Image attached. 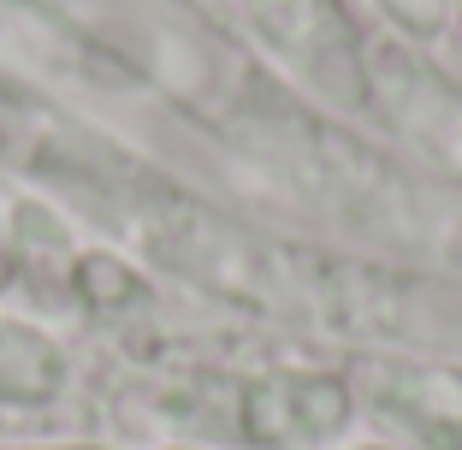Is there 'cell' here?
Masks as SVG:
<instances>
[{
  "label": "cell",
  "mask_w": 462,
  "mask_h": 450,
  "mask_svg": "<svg viewBox=\"0 0 462 450\" xmlns=\"http://www.w3.org/2000/svg\"><path fill=\"white\" fill-rule=\"evenodd\" d=\"M356 397H367V409L385 415L409 445L462 450V368L457 362L374 355Z\"/></svg>",
  "instance_id": "cell-5"
},
{
  "label": "cell",
  "mask_w": 462,
  "mask_h": 450,
  "mask_svg": "<svg viewBox=\"0 0 462 450\" xmlns=\"http://www.w3.org/2000/svg\"><path fill=\"white\" fill-rule=\"evenodd\" d=\"M457 24H462V0H457Z\"/></svg>",
  "instance_id": "cell-12"
},
{
  "label": "cell",
  "mask_w": 462,
  "mask_h": 450,
  "mask_svg": "<svg viewBox=\"0 0 462 450\" xmlns=\"http://www.w3.org/2000/svg\"><path fill=\"white\" fill-rule=\"evenodd\" d=\"M0 450H113V445H89V438H48V445H0Z\"/></svg>",
  "instance_id": "cell-10"
},
{
  "label": "cell",
  "mask_w": 462,
  "mask_h": 450,
  "mask_svg": "<svg viewBox=\"0 0 462 450\" xmlns=\"http://www.w3.org/2000/svg\"><path fill=\"white\" fill-rule=\"evenodd\" d=\"M350 450H397V445H385V438H367V445H350Z\"/></svg>",
  "instance_id": "cell-11"
},
{
  "label": "cell",
  "mask_w": 462,
  "mask_h": 450,
  "mask_svg": "<svg viewBox=\"0 0 462 450\" xmlns=\"http://www.w3.org/2000/svg\"><path fill=\"white\" fill-rule=\"evenodd\" d=\"M356 385L332 368H154L143 415L166 421L178 445L320 450L350 433Z\"/></svg>",
  "instance_id": "cell-2"
},
{
  "label": "cell",
  "mask_w": 462,
  "mask_h": 450,
  "mask_svg": "<svg viewBox=\"0 0 462 450\" xmlns=\"http://www.w3.org/2000/svg\"><path fill=\"white\" fill-rule=\"evenodd\" d=\"M244 24L320 113H374V48L344 0H244Z\"/></svg>",
  "instance_id": "cell-4"
},
{
  "label": "cell",
  "mask_w": 462,
  "mask_h": 450,
  "mask_svg": "<svg viewBox=\"0 0 462 450\" xmlns=\"http://www.w3.org/2000/svg\"><path fill=\"white\" fill-rule=\"evenodd\" d=\"M374 6L415 41H433V36H445V30L457 24V0H374Z\"/></svg>",
  "instance_id": "cell-8"
},
{
  "label": "cell",
  "mask_w": 462,
  "mask_h": 450,
  "mask_svg": "<svg viewBox=\"0 0 462 450\" xmlns=\"http://www.w3.org/2000/svg\"><path fill=\"white\" fill-rule=\"evenodd\" d=\"M125 237L154 273L249 320L327 332L344 344H367L374 355L462 368V273L450 267L261 232L190 196L166 172L136 196Z\"/></svg>",
  "instance_id": "cell-1"
},
{
  "label": "cell",
  "mask_w": 462,
  "mask_h": 450,
  "mask_svg": "<svg viewBox=\"0 0 462 450\" xmlns=\"http://www.w3.org/2000/svg\"><path fill=\"white\" fill-rule=\"evenodd\" d=\"M0 172L30 178L42 196H60L119 232L131 202L149 190L154 166L48 89L0 71Z\"/></svg>",
  "instance_id": "cell-3"
},
{
  "label": "cell",
  "mask_w": 462,
  "mask_h": 450,
  "mask_svg": "<svg viewBox=\"0 0 462 450\" xmlns=\"http://www.w3.org/2000/svg\"><path fill=\"white\" fill-rule=\"evenodd\" d=\"M71 391V355L48 326L0 314V409H54Z\"/></svg>",
  "instance_id": "cell-6"
},
{
  "label": "cell",
  "mask_w": 462,
  "mask_h": 450,
  "mask_svg": "<svg viewBox=\"0 0 462 450\" xmlns=\"http://www.w3.org/2000/svg\"><path fill=\"white\" fill-rule=\"evenodd\" d=\"M18 214H24V196L0 190V297H18V285H24V261H18Z\"/></svg>",
  "instance_id": "cell-9"
},
{
  "label": "cell",
  "mask_w": 462,
  "mask_h": 450,
  "mask_svg": "<svg viewBox=\"0 0 462 450\" xmlns=\"http://www.w3.org/2000/svg\"><path fill=\"white\" fill-rule=\"evenodd\" d=\"M66 308H78L96 326H143L154 308V285L119 249L83 243L71 255V273H66Z\"/></svg>",
  "instance_id": "cell-7"
},
{
  "label": "cell",
  "mask_w": 462,
  "mask_h": 450,
  "mask_svg": "<svg viewBox=\"0 0 462 450\" xmlns=\"http://www.w3.org/2000/svg\"><path fill=\"white\" fill-rule=\"evenodd\" d=\"M457 142H462V124H457Z\"/></svg>",
  "instance_id": "cell-13"
}]
</instances>
